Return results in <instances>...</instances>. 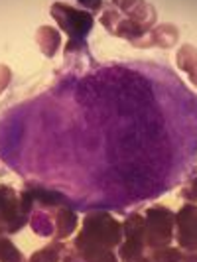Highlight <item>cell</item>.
Segmentation results:
<instances>
[{
	"mask_svg": "<svg viewBox=\"0 0 197 262\" xmlns=\"http://www.w3.org/2000/svg\"><path fill=\"white\" fill-rule=\"evenodd\" d=\"M122 243V223L108 211H91L73 238V249L85 262H120L115 249Z\"/></svg>",
	"mask_w": 197,
	"mask_h": 262,
	"instance_id": "cell-1",
	"label": "cell"
},
{
	"mask_svg": "<svg viewBox=\"0 0 197 262\" xmlns=\"http://www.w3.org/2000/svg\"><path fill=\"white\" fill-rule=\"evenodd\" d=\"M34 197L30 187L18 193L10 185H0V236L22 231L30 221Z\"/></svg>",
	"mask_w": 197,
	"mask_h": 262,
	"instance_id": "cell-2",
	"label": "cell"
},
{
	"mask_svg": "<svg viewBox=\"0 0 197 262\" xmlns=\"http://www.w3.org/2000/svg\"><path fill=\"white\" fill-rule=\"evenodd\" d=\"M52 16L55 18V22L59 24V28H63L67 36H69V46L65 48V55L73 52L75 46H81L87 34L91 32L93 28V18L91 12H83V10H77L69 4H63V2H57L52 6Z\"/></svg>",
	"mask_w": 197,
	"mask_h": 262,
	"instance_id": "cell-3",
	"label": "cell"
},
{
	"mask_svg": "<svg viewBox=\"0 0 197 262\" xmlns=\"http://www.w3.org/2000/svg\"><path fill=\"white\" fill-rule=\"evenodd\" d=\"M176 213L164 205H152L144 213V238L148 249L170 247L176 229Z\"/></svg>",
	"mask_w": 197,
	"mask_h": 262,
	"instance_id": "cell-4",
	"label": "cell"
},
{
	"mask_svg": "<svg viewBox=\"0 0 197 262\" xmlns=\"http://www.w3.org/2000/svg\"><path fill=\"white\" fill-rule=\"evenodd\" d=\"M176 229L173 238L178 241V247L184 252L197 250V203H185L182 209L176 213Z\"/></svg>",
	"mask_w": 197,
	"mask_h": 262,
	"instance_id": "cell-5",
	"label": "cell"
},
{
	"mask_svg": "<svg viewBox=\"0 0 197 262\" xmlns=\"http://www.w3.org/2000/svg\"><path fill=\"white\" fill-rule=\"evenodd\" d=\"M52 213H53V227H55L53 241H65V238H69V236L77 231V225H79L77 213L71 209L65 201L53 205Z\"/></svg>",
	"mask_w": 197,
	"mask_h": 262,
	"instance_id": "cell-6",
	"label": "cell"
},
{
	"mask_svg": "<svg viewBox=\"0 0 197 262\" xmlns=\"http://www.w3.org/2000/svg\"><path fill=\"white\" fill-rule=\"evenodd\" d=\"M115 2L118 8L128 16V20L144 26L146 30H152L154 22H156V12L144 0H115Z\"/></svg>",
	"mask_w": 197,
	"mask_h": 262,
	"instance_id": "cell-7",
	"label": "cell"
},
{
	"mask_svg": "<svg viewBox=\"0 0 197 262\" xmlns=\"http://www.w3.org/2000/svg\"><path fill=\"white\" fill-rule=\"evenodd\" d=\"M178 39H180V32L173 24H160L152 28L136 48H166L168 50L178 43Z\"/></svg>",
	"mask_w": 197,
	"mask_h": 262,
	"instance_id": "cell-8",
	"label": "cell"
},
{
	"mask_svg": "<svg viewBox=\"0 0 197 262\" xmlns=\"http://www.w3.org/2000/svg\"><path fill=\"white\" fill-rule=\"evenodd\" d=\"M176 63L178 67L189 75V81L197 87V48L191 43H184L178 55H176Z\"/></svg>",
	"mask_w": 197,
	"mask_h": 262,
	"instance_id": "cell-9",
	"label": "cell"
},
{
	"mask_svg": "<svg viewBox=\"0 0 197 262\" xmlns=\"http://www.w3.org/2000/svg\"><path fill=\"white\" fill-rule=\"evenodd\" d=\"M36 41H38L39 50L46 57H53L57 50H59V43H61V38H59V32L55 28L50 26H41L36 34Z\"/></svg>",
	"mask_w": 197,
	"mask_h": 262,
	"instance_id": "cell-10",
	"label": "cell"
},
{
	"mask_svg": "<svg viewBox=\"0 0 197 262\" xmlns=\"http://www.w3.org/2000/svg\"><path fill=\"white\" fill-rule=\"evenodd\" d=\"M67 245L63 241H52L50 245L41 247L39 250H36L28 262H61V256L65 252Z\"/></svg>",
	"mask_w": 197,
	"mask_h": 262,
	"instance_id": "cell-11",
	"label": "cell"
},
{
	"mask_svg": "<svg viewBox=\"0 0 197 262\" xmlns=\"http://www.w3.org/2000/svg\"><path fill=\"white\" fill-rule=\"evenodd\" d=\"M185 252L180 247H164V249H148V262H184Z\"/></svg>",
	"mask_w": 197,
	"mask_h": 262,
	"instance_id": "cell-12",
	"label": "cell"
},
{
	"mask_svg": "<svg viewBox=\"0 0 197 262\" xmlns=\"http://www.w3.org/2000/svg\"><path fill=\"white\" fill-rule=\"evenodd\" d=\"M0 262H28L8 235L0 236Z\"/></svg>",
	"mask_w": 197,
	"mask_h": 262,
	"instance_id": "cell-13",
	"label": "cell"
},
{
	"mask_svg": "<svg viewBox=\"0 0 197 262\" xmlns=\"http://www.w3.org/2000/svg\"><path fill=\"white\" fill-rule=\"evenodd\" d=\"M180 195H182V199H185L187 203H197V178L189 180V182L182 187Z\"/></svg>",
	"mask_w": 197,
	"mask_h": 262,
	"instance_id": "cell-14",
	"label": "cell"
},
{
	"mask_svg": "<svg viewBox=\"0 0 197 262\" xmlns=\"http://www.w3.org/2000/svg\"><path fill=\"white\" fill-rule=\"evenodd\" d=\"M10 81H12V71H10V67L0 66V95H2L4 89H8Z\"/></svg>",
	"mask_w": 197,
	"mask_h": 262,
	"instance_id": "cell-15",
	"label": "cell"
},
{
	"mask_svg": "<svg viewBox=\"0 0 197 262\" xmlns=\"http://www.w3.org/2000/svg\"><path fill=\"white\" fill-rule=\"evenodd\" d=\"M81 4H85L87 8H91V10H97L99 8V4H101V0H79Z\"/></svg>",
	"mask_w": 197,
	"mask_h": 262,
	"instance_id": "cell-16",
	"label": "cell"
},
{
	"mask_svg": "<svg viewBox=\"0 0 197 262\" xmlns=\"http://www.w3.org/2000/svg\"><path fill=\"white\" fill-rule=\"evenodd\" d=\"M184 262H197V250H195V252H185V260Z\"/></svg>",
	"mask_w": 197,
	"mask_h": 262,
	"instance_id": "cell-17",
	"label": "cell"
}]
</instances>
